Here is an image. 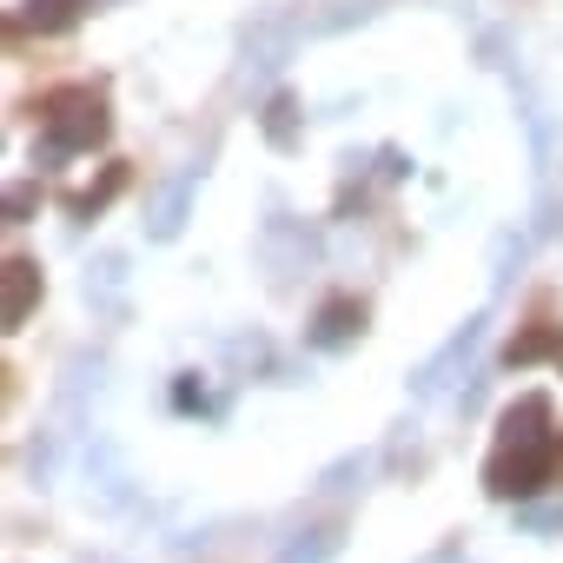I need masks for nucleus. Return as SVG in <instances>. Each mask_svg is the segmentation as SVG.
<instances>
[{
	"mask_svg": "<svg viewBox=\"0 0 563 563\" xmlns=\"http://www.w3.org/2000/svg\"><path fill=\"white\" fill-rule=\"evenodd\" d=\"M563 523V510H523V530H556Z\"/></svg>",
	"mask_w": 563,
	"mask_h": 563,
	"instance_id": "2eb2a0df",
	"label": "nucleus"
},
{
	"mask_svg": "<svg viewBox=\"0 0 563 563\" xmlns=\"http://www.w3.org/2000/svg\"><path fill=\"white\" fill-rule=\"evenodd\" d=\"M537 358H563V332H550V325H543V332H523V339L504 352V365H510V372H517V365H537Z\"/></svg>",
	"mask_w": 563,
	"mask_h": 563,
	"instance_id": "9b49d317",
	"label": "nucleus"
},
{
	"mask_svg": "<svg viewBox=\"0 0 563 563\" xmlns=\"http://www.w3.org/2000/svg\"><path fill=\"white\" fill-rule=\"evenodd\" d=\"M192 192H199V173L166 179L159 199L146 206V239H179V232H186V212H192Z\"/></svg>",
	"mask_w": 563,
	"mask_h": 563,
	"instance_id": "0eeeda50",
	"label": "nucleus"
},
{
	"mask_svg": "<svg viewBox=\"0 0 563 563\" xmlns=\"http://www.w3.org/2000/svg\"><path fill=\"white\" fill-rule=\"evenodd\" d=\"M87 14V0H21V27L34 34H67Z\"/></svg>",
	"mask_w": 563,
	"mask_h": 563,
	"instance_id": "6e6552de",
	"label": "nucleus"
},
{
	"mask_svg": "<svg viewBox=\"0 0 563 563\" xmlns=\"http://www.w3.org/2000/svg\"><path fill=\"white\" fill-rule=\"evenodd\" d=\"M34 206H41V186H27V179H21V186H8V225H21Z\"/></svg>",
	"mask_w": 563,
	"mask_h": 563,
	"instance_id": "4468645a",
	"label": "nucleus"
},
{
	"mask_svg": "<svg viewBox=\"0 0 563 563\" xmlns=\"http://www.w3.org/2000/svg\"><path fill=\"white\" fill-rule=\"evenodd\" d=\"M405 173H411V166H405V153H398V146H385V179H405Z\"/></svg>",
	"mask_w": 563,
	"mask_h": 563,
	"instance_id": "dca6fc26",
	"label": "nucleus"
},
{
	"mask_svg": "<svg viewBox=\"0 0 563 563\" xmlns=\"http://www.w3.org/2000/svg\"><path fill=\"white\" fill-rule=\"evenodd\" d=\"M258 126H265V140H272L278 153H292V146H299V100H292V93H272Z\"/></svg>",
	"mask_w": 563,
	"mask_h": 563,
	"instance_id": "1a4fd4ad",
	"label": "nucleus"
},
{
	"mask_svg": "<svg viewBox=\"0 0 563 563\" xmlns=\"http://www.w3.org/2000/svg\"><path fill=\"white\" fill-rule=\"evenodd\" d=\"M497 451H556L550 444V398L523 391L504 418H497Z\"/></svg>",
	"mask_w": 563,
	"mask_h": 563,
	"instance_id": "7ed1b4c3",
	"label": "nucleus"
},
{
	"mask_svg": "<svg viewBox=\"0 0 563 563\" xmlns=\"http://www.w3.org/2000/svg\"><path fill=\"white\" fill-rule=\"evenodd\" d=\"M120 186H126V173H120V166H113V173H107V179H100V186H93V192H80V199H74V212H80V219H93V212H100V206H107V199H113V192H120Z\"/></svg>",
	"mask_w": 563,
	"mask_h": 563,
	"instance_id": "f8f14e48",
	"label": "nucleus"
},
{
	"mask_svg": "<svg viewBox=\"0 0 563 563\" xmlns=\"http://www.w3.org/2000/svg\"><path fill=\"white\" fill-rule=\"evenodd\" d=\"M87 563H107V556H87Z\"/></svg>",
	"mask_w": 563,
	"mask_h": 563,
	"instance_id": "f3484780",
	"label": "nucleus"
},
{
	"mask_svg": "<svg viewBox=\"0 0 563 563\" xmlns=\"http://www.w3.org/2000/svg\"><path fill=\"white\" fill-rule=\"evenodd\" d=\"M358 332H365V306H358V299H325V306L312 312V325H306V345H312V352H345Z\"/></svg>",
	"mask_w": 563,
	"mask_h": 563,
	"instance_id": "39448f33",
	"label": "nucleus"
},
{
	"mask_svg": "<svg viewBox=\"0 0 563 563\" xmlns=\"http://www.w3.org/2000/svg\"><path fill=\"white\" fill-rule=\"evenodd\" d=\"M0 286H8V292H0V325L21 332V325H27V312L41 306V265H34V258H8Z\"/></svg>",
	"mask_w": 563,
	"mask_h": 563,
	"instance_id": "423d86ee",
	"label": "nucleus"
},
{
	"mask_svg": "<svg viewBox=\"0 0 563 563\" xmlns=\"http://www.w3.org/2000/svg\"><path fill=\"white\" fill-rule=\"evenodd\" d=\"M107 100L93 87H60L47 100V140L34 146V159H67V153H93L107 140Z\"/></svg>",
	"mask_w": 563,
	"mask_h": 563,
	"instance_id": "f257e3e1",
	"label": "nucleus"
},
{
	"mask_svg": "<svg viewBox=\"0 0 563 563\" xmlns=\"http://www.w3.org/2000/svg\"><path fill=\"white\" fill-rule=\"evenodd\" d=\"M339 543H345L339 523H325V530H299V543H286V556H278V563H325V556H339Z\"/></svg>",
	"mask_w": 563,
	"mask_h": 563,
	"instance_id": "9d476101",
	"label": "nucleus"
},
{
	"mask_svg": "<svg viewBox=\"0 0 563 563\" xmlns=\"http://www.w3.org/2000/svg\"><path fill=\"white\" fill-rule=\"evenodd\" d=\"M550 457L556 451H490V464H484V490L490 497H530V490H543V477H550Z\"/></svg>",
	"mask_w": 563,
	"mask_h": 563,
	"instance_id": "f03ea898",
	"label": "nucleus"
},
{
	"mask_svg": "<svg viewBox=\"0 0 563 563\" xmlns=\"http://www.w3.org/2000/svg\"><path fill=\"white\" fill-rule=\"evenodd\" d=\"M484 325H490V319H464V332H451V345H444L431 365H418L411 391H418V398H438V391L451 385V372H464V365L477 358V345H484Z\"/></svg>",
	"mask_w": 563,
	"mask_h": 563,
	"instance_id": "20e7f679",
	"label": "nucleus"
},
{
	"mask_svg": "<svg viewBox=\"0 0 563 563\" xmlns=\"http://www.w3.org/2000/svg\"><path fill=\"white\" fill-rule=\"evenodd\" d=\"M173 405H179V411H212V391H206V385L186 372V378L173 385Z\"/></svg>",
	"mask_w": 563,
	"mask_h": 563,
	"instance_id": "ddd939ff",
	"label": "nucleus"
}]
</instances>
